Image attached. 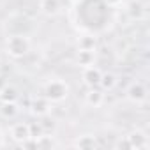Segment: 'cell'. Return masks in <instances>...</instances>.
Segmentation results:
<instances>
[{
  "mask_svg": "<svg viewBox=\"0 0 150 150\" xmlns=\"http://www.w3.org/2000/svg\"><path fill=\"white\" fill-rule=\"evenodd\" d=\"M44 132H42V127H41V124H30V136L32 138H41Z\"/></svg>",
  "mask_w": 150,
  "mask_h": 150,
  "instance_id": "obj_18",
  "label": "cell"
},
{
  "mask_svg": "<svg viewBox=\"0 0 150 150\" xmlns=\"http://www.w3.org/2000/svg\"><path fill=\"white\" fill-rule=\"evenodd\" d=\"M72 146L83 148V150H90V148H97L99 143H97V138L94 134H81V136L76 138V141L72 143Z\"/></svg>",
  "mask_w": 150,
  "mask_h": 150,
  "instance_id": "obj_10",
  "label": "cell"
},
{
  "mask_svg": "<svg viewBox=\"0 0 150 150\" xmlns=\"http://www.w3.org/2000/svg\"><path fill=\"white\" fill-rule=\"evenodd\" d=\"M42 118V122H39L41 124V127H42V132L44 134H51L55 129H57V122L53 120V118H50V115H44V117H41Z\"/></svg>",
  "mask_w": 150,
  "mask_h": 150,
  "instance_id": "obj_17",
  "label": "cell"
},
{
  "mask_svg": "<svg viewBox=\"0 0 150 150\" xmlns=\"http://www.w3.org/2000/svg\"><path fill=\"white\" fill-rule=\"evenodd\" d=\"M101 76H103V71L96 65H88V67H83V72H81V78H83V83L90 88V87H99V81H101Z\"/></svg>",
  "mask_w": 150,
  "mask_h": 150,
  "instance_id": "obj_6",
  "label": "cell"
},
{
  "mask_svg": "<svg viewBox=\"0 0 150 150\" xmlns=\"http://www.w3.org/2000/svg\"><path fill=\"white\" fill-rule=\"evenodd\" d=\"M146 94H148V90H146V87H145L141 81H132V83L127 87V90H125V97H127L132 104H141V103H145V101H146Z\"/></svg>",
  "mask_w": 150,
  "mask_h": 150,
  "instance_id": "obj_3",
  "label": "cell"
},
{
  "mask_svg": "<svg viewBox=\"0 0 150 150\" xmlns=\"http://www.w3.org/2000/svg\"><path fill=\"white\" fill-rule=\"evenodd\" d=\"M125 141H127V148H136V150H146V148L150 146L146 132H143V131H139V129H136V131L129 132V134L125 136Z\"/></svg>",
  "mask_w": 150,
  "mask_h": 150,
  "instance_id": "obj_4",
  "label": "cell"
},
{
  "mask_svg": "<svg viewBox=\"0 0 150 150\" xmlns=\"http://www.w3.org/2000/svg\"><path fill=\"white\" fill-rule=\"evenodd\" d=\"M7 85H9V83H7V78L4 76V74H0V92H2Z\"/></svg>",
  "mask_w": 150,
  "mask_h": 150,
  "instance_id": "obj_20",
  "label": "cell"
},
{
  "mask_svg": "<svg viewBox=\"0 0 150 150\" xmlns=\"http://www.w3.org/2000/svg\"><path fill=\"white\" fill-rule=\"evenodd\" d=\"M85 103L90 108H99L104 103V90H101L99 87H90L85 94Z\"/></svg>",
  "mask_w": 150,
  "mask_h": 150,
  "instance_id": "obj_7",
  "label": "cell"
},
{
  "mask_svg": "<svg viewBox=\"0 0 150 150\" xmlns=\"http://www.w3.org/2000/svg\"><path fill=\"white\" fill-rule=\"evenodd\" d=\"M71 2H72V4H80V2H81V0H71Z\"/></svg>",
  "mask_w": 150,
  "mask_h": 150,
  "instance_id": "obj_22",
  "label": "cell"
},
{
  "mask_svg": "<svg viewBox=\"0 0 150 150\" xmlns=\"http://www.w3.org/2000/svg\"><path fill=\"white\" fill-rule=\"evenodd\" d=\"M0 115H2L4 118H14L18 115L16 101L14 103H2V106H0Z\"/></svg>",
  "mask_w": 150,
  "mask_h": 150,
  "instance_id": "obj_15",
  "label": "cell"
},
{
  "mask_svg": "<svg viewBox=\"0 0 150 150\" xmlns=\"http://www.w3.org/2000/svg\"><path fill=\"white\" fill-rule=\"evenodd\" d=\"M6 51L13 58H23L30 51V41H28V37L21 35V34H14V35L7 37V41H6Z\"/></svg>",
  "mask_w": 150,
  "mask_h": 150,
  "instance_id": "obj_1",
  "label": "cell"
},
{
  "mask_svg": "<svg viewBox=\"0 0 150 150\" xmlns=\"http://www.w3.org/2000/svg\"><path fill=\"white\" fill-rule=\"evenodd\" d=\"M0 101L2 103H14L18 101V90L11 85H7L2 92H0Z\"/></svg>",
  "mask_w": 150,
  "mask_h": 150,
  "instance_id": "obj_16",
  "label": "cell"
},
{
  "mask_svg": "<svg viewBox=\"0 0 150 150\" xmlns=\"http://www.w3.org/2000/svg\"><path fill=\"white\" fill-rule=\"evenodd\" d=\"M94 60H96V51L78 50V55H76V62H78V65H81V67H88V65H94Z\"/></svg>",
  "mask_w": 150,
  "mask_h": 150,
  "instance_id": "obj_13",
  "label": "cell"
},
{
  "mask_svg": "<svg viewBox=\"0 0 150 150\" xmlns=\"http://www.w3.org/2000/svg\"><path fill=\"white\" fill-rule=\"evenodd\" d=\"M78 50H87V51H96L97 50V39L90 34L80 35L78 37Z\"/></svg>",
  "mask_w": 150,
  "mask_h": 150,
  "instance_id": "obj_12",
  "label": "cell"
},
{
  "mask_svg": "<svg viewBox=\"0 0 150 150\" xmlns=\"http://www.w3.org/2000/svg\"><path fill=\"white\" fill-rule=\"evenodd\" d=\"M39 9L46 16H55L60 11V0H39Z\"/></svg>",
  "mask_w": 150,
  "mask_h": 150,
  "instance_id": "obj_11",
  "label": "cell"
},
{
  "mask_svg": "<svg viewBox=\"0 0 150 150\" xmlns=\"http://www.w3.org/2000/svg\"><path fill=\"white\" fill-rule=\"evenodd\" d=\"M44 97L51 103H64L69 97V85L62 80H50L44 85Z\"/></svg>",
  "mask_w": 150,
  "mask_h": 150,
  "instance_id": "obj_2",
  "label": "cell"
},
{
  "mask_svg": "<svg viewBox=\"0 0 150 150\" xmlns=\"http://www.w3.org/2000/svg\"><path fill=\"white\" fill-rule=\"evenodd\" d=\"M51 101L44 96H39V97H34L32 103H30V111L35 115V117H44V115H50L51 111Z\"/></svg>",
  "mask_w": 150,
  "mask_h": 150,
  "instance_id": "obj_5",
  "label": "cell"
},
{
  "mask_svg": "<svg viewBox=\"0 0 150 150\" xmlns=\"http://www.w3.org/2000/svg\"><path fill=\"white\" fill-rule=\"evenodd\" d=\"M122 2H124V0H104V4L110 6V7H117V6H120Z\"/></svg>",
  "mask_w": 150,
  "mask_h": 150,
  "instance_id": "obj_19",
  "label": "cell"
},
{
  "mask_svg": "<svg viewBox=\"0 0 150 150\" xmlns=\"http://www.w3.org/2000/svg\"><path fill=\"white\" fill-rule=\"evenodd\" d=\"M11 138L16 141V143H21L25 139L30 138V124L27 122H18L11 127Z\"/></svg>",
  "mask_w": 150,
  "mask_h": 150,
  "instance_id": "obj_8",
  "label": "cell"
},
{
  "mask_svg": "<svg viewBox=\"0 0 150 150\" xmlns=\"http://www.w3.org/2000/svg\"><path fill=\"white\" fill-rule=\"evenodd\" d=\"M6 145V141H4V132L0 131V146H4Z\"/></svg>",
  "mask_w": 150,
  "mask_h": 150,
  "instance_id": "obj_21",
  "label": "cell"
},
{
  "mask_svg": "<svg viewBox=\"0 0 150 150\" xmlns=\"http://www.w3.org/2000/svg\"><path fill=\"white\" fill-rule=\"evenodd\" d=\"M125 11H127V16L131 20H136V21L143 20L145 14H146V7H145V4L141 2V0H131V2L127 4Z\"/></svg>",
  "mask_w": 150,
  "mask_h": 150,
  "instance_id": "obj_9",
  "label": "cell"
},
{
  "mask_svg": "<svg viewBox=\"0 0 150 150\" xmlns=\"http://www.w3.org/2000/svg\"><path fill=\"white\" fill-rule=\"evenodd\" d=\"M117 87V76L113 72H103L101 76V81H99V88L101 90H113Z\"/></svg>",
  "mask_w": 150,
  "mask_h": 150,
  "instance_id": "obj_14",
  "label": "cell"
}]
</instances>
